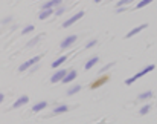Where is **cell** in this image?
I'll return each instance as SVG.
<instances>
[{"instance_id":"7a4b0ae2","label":"cell","mask_w":157,"mask_h":124,"mask_svg":"<svg viewBox=\"0 0 157 124\" xmlns=\"http://www.w3.org/2000/svg\"><path fill=\"white\" fill-rule=\"evenodd\" d=\"M84 17V11H79V12H76V14L73 15V17H70L69 20H66L64 23H63V28H69L70 25H73L75 21H78L79 19H82Z\"/></svg>"},{"instance_id":"ac0fdd59","label":"cell","mask_w":157,"mask_h":124,"mask_svg":"<svg viewBox=\"0 0 157 124\" xmlns=\"http://www.w3.org/2000/svg\"><path fill=\"white\" fill-rule=\"evenodd\" d=\"M152 2V0H140V2L137 3V8L140 9V8H143V6H146V5H150V3Z\"/></svg>"},{"instance_id":"9a60e30c","label":"cell","mask_w":157,"mask_h":124,"mask_svg":"<svg viewBox=\"0 0 157 124\" xmlns=\"http://www.w3.org/2000/svg\"><path fill=\"white\" fill-rule=\"evenodd\" d=\"M151 97H152V92H151V90H146V92H142V94L139 95L137 98H139V100H148V98H151Z\"/></svg>"},{"instance_id":"5b68a950","label":"cell","mask_w":157,"mask_h":124,"mask_svg":"<svg viewBox=\"0 0 157 124\" xmlns=\"http://www.w3.org/2000/svg\"><path fill=\"white\" fill-rule=\"evenodd\" d=\"M75 40H76V35H69V37H66L61 42V49H67L72 43H75Z\"/></svg>"},{"instance_id":"5bb4252c","label":"cell","mask_w":157,"mask_h":124,"mask_svg":"<svg viewBox=\"0 0 157 124\" xmlns=\"http://www.w3.org/2000/svg\"><path fill=\"white\" fill-rule=\"evenodd\" d=\"M67 110H69V107L66 104H63V106H58V107L53 109V113H63V112H67Z\"/></svg>"},{"instance_id":"f1b7e54d","label":"cell","mask_w":157,"mask_h":124,"mask_svg":"<svg viewBox=\"0 0 157 124\" xmlns=\"http://www.w3.org/2000/svg\"><path fill=\"white\" fill-rule=\"evenodd\" d=\"M93 2H95V3H99V2H101V0H93Z\"/></svg>"},{"instance_id":"44dd1931","label":"cell","mask_w":157,"mask_h":124,"mask_svg":"<svg viewBox=\"0 0 157 124\" xmlns=\"http://www.w3.org/2000/svg\"><path fill=\"white\" fill-rule=\"evenodd\" d=\"M133 0H119L118 2V6H125V5H128V3H131Z\"/></svg>"},{"instance_id":"83f0119b","label":"cell","mask_w":157,"mask_h":124,"mask_svg":"<svg viewBox=\"0 0 157 124\" xmlns=\"http://www.w3.org/2000/svg\"><path fill=\"white\" fill-rule=\"evenodd\" d=\"M3 98H5V95H3V94H0V103L3 101Z\"/></svg>"},{"instance_id":"8fae6325","label":"cell","mask_w":157,"mask_h":124,"mask_svg":"<svg viewBox=\"0 0 157 124\" xmlns=\"http://www.w3.org/2000/svg\"><path fill=\"white\" fill-rule=\"evenodd\" d=\"M52 12H53L52 9H43V11H41V12H40V14H38V19H40V20H44V19H47V17L51 15Z\"/></svg>"},{"instance_id":"7c38bea8","label":"cell","mask_w":157,"mask_h":124,"mask_svg":"<svg viewBox=\"0 0 157 124\" xmlns=\"http://www.w3.org/2000/svg\"><path fill=\"white\" fill-rule=\"evenodd\" d=\"M66 60H67V57H66V55H63V57H60V58H57V60L52 63V68H58V66H61Z\"/></svg>"},{"instance_id":"e0dca14e","label":"cell","mask_w":157,"mask_h":124,"mask_svg":"<svg viewBox=\"0 0 157 124\" xmlns=\"http://www.w3.org/2000/svg\"><path fill=\"white\" fill-rule=\"evenodd\" d=\"M107 80H108V77H104V78L98 80V81H95V83L92 84V87H93V89H95V87H99V86L102 84V83H105V81H107Z\"/></svg>"},{"instance_id":"ba28073f","label":"cell","mask_w":157,"mask_h":124,"mask_svg":"<svg viewBox=\"0 0 157 124\" xmlns=\"http://www.w3.org/2000/svg\"><path fill=\"white\" fill-rule=\"evenodd\" d=\"M61 2H63V0H49V2H46L43 5V9H52L53 6H58Z\"/></svg>"},{"instance_id":"ffe728a7","label":"cell","mask_w":157,"mask_h":124,"mask_svg":"<svg viewBox=\"0 0 157 124\" xmlns=\"http://www.w3.org/2000/svg\"><path fill=\"white\" fill-rule=\"evenodd\" d=\"M150 109H151V106H150V104H146V106H143V107L140 109V115H146L148 112H150Z\"/></svg>"},{"instance_id":"277c9868","label":"cell","mask_w":157,"mask_h":124,"mask_svg":"<svg viewBox=\"0 0 157 124\" xmlns=\"http://www.w3.org/2000/svg\"><path fill=\"white\" fill-rule=\"evenodd\" d=\"M66 74H67V70H64V69H61V70H57V72L52 75L51 81H52V83H58V81H63V78L66 77Z\"/></svg>"},{"instance_id":"30bf717a","label":"cell","mask_w":157,"mask_h":124,"mask_svg":"<svg viewBox=\"0 0 157 124\" xmlns=\"http://www.w3.org/2000/svg\"><path fill=\"white\" fill-rule=\"evenodd\" d=\"M98 61H99V58H98V57H92V58H90V60H88L87 63H86V66H84V68H86V70L92 69L93 66H95V64L98 63Z\"/></svg>"},{"instance_id":"8992f818","label":"cell","mask_w":157,"mask_h":124,"mask_svg":"<svg viewBox=\"0 0 157 124\" xmlns=\"http://www.w3.org/2000/svg\"><path fill=\"white\" fill-rule=\"evenodd\" d=\"M146 23H143V25H140V26H137V28H134V29H131V31H130V32L127 34V35H125V38H130V37H133V35H136V34H139V32H140V31L142 29H145L146 28Z\"/></svg>"},{"instance_id":"4fadbf2b","label":"cell","mask_w":157,"mask_h":124,"mask_svg":"<svg viewBox=\"0 0 157 124\" xmlns=\"http://www.w3.org/2000/svg\"><path fill=\"white\" fill-rule=\"evenodd\" d=\"M46 106H47V103H46V101H41V103H37V104H35L34 107H32V110H34V112H38V110L44 109Z\"/></svg>"},{"instance_id":"9c48e42d","label":"cell","mask_w":157,"mask_h":124,"mask_svg":"<svg viewBox=\"0 0 157 124\" xmlns=\"http://www.w3.org/2000/svg\"><path fill=\"white\" fill-rule=\"evenodd\" d=\"M76 75H78V72H76V70H72V72H67V74H66V77L63 78V83H70L72 80H75V78H76Z\"/></svg>"},{"instance_id":"603a6c76","label":"cell","mask_w":157,"mask_h":124,"mask_svg":"<svg viewBox=\"0 0 157 124\" xmlns=\"http://www.w3.org/2000/svg\"><path fill=\"white\" fill-rule=\"evenodd\" d=\"M64 12H66V9H64V6H63V8H58V9L55 11V14H57V15H63Z\"/></svg>"},{"instance_id":"2e32d148","label":"cell","mask_w":157,"mask_h":124,"mask_svg":"<svg viewBox=\"0 0 157 124\" xmlns=\"http://www.w3.org/2000/svg\"><path fill=\"white\" fill-rule=\"evenodd\" d=\"M79 90H81V86H79V84H75L73 87H70V89L67 90V94H69V95H73V94H76V92H79Z\"/></svg>"},{"instance_id":"7402d4cb","label":"cell","mask_w":157,"mask_h":124,"mask_svg":"<svg viewBox=\"0 0 157 124\" xmlns=\"http://www.w3.org/2000/svg\"><path fill=\"white\" fill-rule=\"evenodd\" d=\"M111 66H114V61H111V63H108V64H105V66H104V68H102V69H101V74H102V72H105V70H108V69L111 68Z\"/></svg>"},{"instance_id":"cb8c5ba5","label":"cell","mask_w":157,"mask_h":124,"mask_svg":"<svg viewBox=\"0 0 157 124\" xmlns=\"http://www.w3.org/2000/svg\"><path fill=\"white\" fill-rule=\"evenodd\" d=\"M38 42H40V37H35V38L32 40V42H29V43H28V46L31 48V46H34L35 43H38Z\"/></svg>"},{"instance_id":"d4e9b609","label":"cell","mask_w":157,"mask_h":124,"mask_svg":"<svg viewBox=\"0 0 157 124\" xmlns=\"http://www.w3.org/2000/svg\"><path fill=\"white\" fill-rule=\"evenodd\" d=\"M96 43H98L96 40H92V42H88V43H87V49H90V48H93V46L96 45Z\"/></svg>"},{"instance_id":"d6986e66","label":"cell","mask_w":157,"mask_h":124,"mask_svg":"<svg viewBox=\"0 0 157 124\" xmlns=\"http://www.w3.org/2000/svg\"><path fill=\"white\" fill-rule=\"evenodd\" d=\"M32 31H34V26L29 25V26H26V28L21 29V34H29V32H32Z\"/></svg>"},{"instance_id":"6da1fadb","label":"cell","mask_w":157,"mask_h":124,"mask_svg":"<svg viewBox=\"0 0 157 124\" xmlns=\"http://www.w3.org/2000/svg\"><path fill=\"white\" fill-rule=\"evenodd\" d=\"M151 70H154V64H150V66H146V68L145 69H142L140 70V72H137L136 75H134V77H131V78H128L127 80V81H125V84H133V83L134 81H136V80L137 78H140V77H143V75H145V74H148V72H151Z\"/></svg>"},{"instance_id":"3957f363","label":"cell","mask_w":157,"mask_h":124,"mask_svg":"<svg viewBox=\"0 0 157 124\" xmlns=\"http://www.w3.org/2000/svg\"><path fill=\"white\" fill-rule=\"evenodd\" d=\"M40 60H41V57H34V58H31L29 61H26V63L21 64V66H20V70H21V72H25L26 69H29L31 66H34L35 63H38Z\"/></svg>"},{"instance_id":"4316f807","label":"cell","mask_w":157,"mask_h":124,"mask_svg":"<svg viewBox=\"0 0 157 124\" xmlns=\"http://www.w3.org/2000/svg\"><path fill=\"white\" fill-rule=\"evenodd\" d=\"M116 12H125V6H118Z\"/></svg>"},{"instance_id":"52a82bcc","label":"cell","mask_w":157,"mask_h":124,"mask_svg":"<svg viewBox=\"0 0 157 124\" xmlns=\"http://www.w3.org/2000/svg\"><path fill=\"white\" fill-rule=\"evenodd\" d=\"M28 101H29V98L26 95H23V97H20L19 100L14 103V109H19V107H21V106H25V104H28Z\"/></svg>"},{"instance_id":"484cf974","label":"cell","mask_w":157,"mask_h":124,"mask_svg":"<svg viewBox=\"0 0 157 124\" xmlns=\"http://www.w3.org/2000/svg\"><path fill=\"white\" fill-rule=\"evenodd\" d=\"M11 20H12V17H11V15H9V17H5V19L2 20V23H3V25H6V23H9Z\"/></svg>"}]
</instances>
